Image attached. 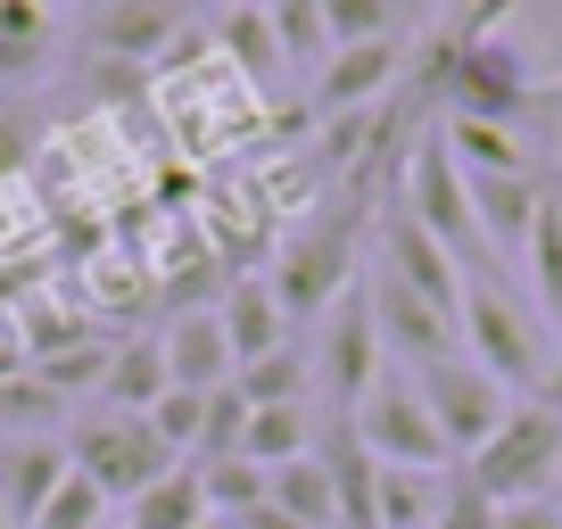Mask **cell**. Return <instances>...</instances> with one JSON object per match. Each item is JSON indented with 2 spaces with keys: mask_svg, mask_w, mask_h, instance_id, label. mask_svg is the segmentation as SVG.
I'll return each instance as SVG.
<instances>
[{
  "mask_svg": "<svg viewBox=\"0 0 562 529\" xmlns=\"http://www.w3.org/2000/svg\"><path fill=\"white\" fill-rule=\"evenodd\" d=\"M463 356H472L496 389H521V406H529L554 348H546V331L513 306V290L496 282V273H472V282H463Z\"/></svg>",
  "mask_w": 562,
  "mask_h": 529,
  "instance_id": "1",
  "label": "cell"
},
{
  "mask_svg": "<svg viewBox=\"0 0 562 529\" xmlns=\"http://www.w3.org/2000/svg\"><path fill=\"white\" fill-rule=\"evenodd\" d=\"M405 215H414L422 232L439 248H456V264H472V273H496L488 240H480V215H472V175L456 166V149H447V133H422L414 158H405ZM463 273V282H472Z\"/></svg>",
  "mask_w": 562,
  "mask_h": 529,
  "instance_id": "2",
  "label": "cell"
},
{
  "mask_svg": "<svg viewBox=\"0 0 562 529\" xmlns=\"http://www.w3.org/2000/svg\"><path fill=\"white\" fill-rule=\"evenodd\" d=\"M348 232H356V207H323L306 232L281 240V257H273L265 282H273V299H281V315H290V323H323L356 290L348 282V273H356V240H348Z\"/></svg>",
  "mask_w": 562,
  "mask_h": 529,
  "instance_id": "3",
  "label": "cell"
},
{
  "mask_svg": "<svg viewBox=\"0 0 562 529\" xmlns=\"http://www.w3.org/2000/svg\"><path fill=\"white\" fill-rule=\"evenodd\" d=\"M554 472H562V414H546V406H513L505 430L463 463V480H472L496 513L554 496Z\"/></svg>",
  "mask_w": 562,
  "mask_h": 529,
  "instance_id": "4",
  "label": "cell"
},
{
  "mask_svg": "<svg viewBox=\"0 0 562 529\" xmlns=\"http://www.w3.org/2000/svg\"><path fill=\"white\" fill-rule=\"evenodd\" d=\"M67 463L108 496V505H133L149 480L175 472V455L158 447L149 414H108V406H100V414H83V423L67 430Z\"/></svg>",
  "mask_w": 562,
  "mask_h": 529,
  "instance_id": "5",
  "label": "cell"
},
{
  "mask_svg": "<svg viewBox=\"0 0 562 529\" xmlns=\"http://www.w3.org/2000/svg\"><path fill=\"white\" fill-rule=\"evenodd\" d=\"M348 423H356V439L372 447V463H397V472H456V455H447L439 423L422 406L414 372H397V364L364 389V406H356Z\"/></svg>",
  "mask_w": 562,
  "mask_h": 529,
  "instance_id": "6",
  "label": "cell"
},
{
  "mask_svg": "<svg viewBox=\"0 0 562 529\" xmlns=\"http://www.w3.org/2000/svg\"><path fill=\"white\" fill-rule=\"evenodd\" d=\"M439 83H447V116H472V124H521L538 108V75L521 67L513 34H463L456 67Z\"/></svg>",
  "mask_w": 562,
  "mask_h": 529,
  "instance_id": "7",
  "label": "cell"
},
{
  "mask_svg": "<svg viewBox=\"0 0 562 529\" xmlns=\"http://www.w3.org/2000/svg\"><path fill=\"white\" fill-rule=\"evenodd\" d=\"M414 389H422V406H430V423H439V439H447V455H456V472L496 439V430H505V414H513V389H496L488 372L472 364V356L422 364Z\"/></svg>",
  "mask_w": 562,
  "mask_h": 529,
  "instance_id": "8",
  "label": "cell"
},
{
  "mask_svg": "<svg viewBox=\"0 0 562 529\" xmlns=\"http://www.w3.org/2000/svg\"><path fill=\"white\" fill-rule=\"evenodd\" d=\"M315 372H323V389L339 397V414H356L364 406V389L389 372V348H381V323H372V299H364V282L348 290V299L331 306V315L315 323Z\"/></svg>",
  "mask_w": 562,
  "mask_h": 529,
  "instance_id": "9",
  "label": "cell"
},
{
  "mask_svg": "<svg viewBox=\"0 0 562 529\" xmlns=\"http://www.w3.org/2000/svg\"><path fill=\"white\" fill-rule=\"evenodd\" d=\"M381 273H389V282H405L414 299H430V306H447V315H463V264H456V248H439L405 207L381 215Z\"/></svg>",
  "mask_w": 562,
  "mask_h": 529,
  "instance_id": "10",
  "label": "cell"
},
{
  "mask_svg": "<svg viewBox=\"0 0 562 529\" xmlns=\"http://www.w3.org/2000/svg\"><path fill=\"white\" fill-rule=\"evenodd\" d=\"M546 191H554L546 175H472V215H480V240H488L496 264H505L513 248L529 257V232H538Z\"/></svg>",
  "mask_w": 562,
  "mask_h": 529,
  "instance_id": "11",
  "label": "cell"
},
{
  "mask_svg": "<svg viewBox=\"0 0 562 529\" xmlns=\"http://www.w3.org/2000/svg\"><path fill=\"white\" fill-rule=\"evenodd\" d=\"M158 348H166L175 389H224V381H240V356H232L224 315H215V306H182V315L158 331Z\"/></svg>",
  "mask_w": 562,
  "mask_h": 529,
  "instance_id": "12",
  "label": "cell"
},
{
  "mask_svg": "<svg viewBox=\"0 0 562 529\" xmlns=\"http://www.w3.org/2000/svg\"><path fill=\"white\" fill-rule=\"evenodd\" d=\"M405 50L397 42H356V50H331L315 75V116H348V108H381V91L397 83Z\"/></svg>",
  "mask_w": 562,
  "mask_h": 529,
  "instance_id": "13",
  "label": "cell"
},
{
  "mask_svg": "<svg viewBox=\"0 0 562 529\" xmlns=\"http://www.w3.org/2000/svg\"><path fill=\"white\" fill-rule=\"evenodd\" d=\"M67 439H0V505H9V521H34L42 505H50V488L67 480Z\"/></svg>",
  "mask_w": 562,
  "mask_h": 529,
  "instance_id": "14",
  "label": "cell"
},
{
  "mask_svg": "<svg viewBox=\"0 0 562 529\" xmlns=\"http://www.w3.org/2000/svg\"><path fill=\"white\" fill-rule=\"evenodd\" d=\"M215 315H224V339H232V356H240V364H257V356L290 348V315H281V299H273V282H265V273L232 282Z\"/></svg>",
  "mask_w": 562,
  "mask_h": 529,
  "instance_id": "15",
  "label": "cell"
},
{
  "mask_svg": "<svg viewBox=\"0 0 562 529\" xmlns=\"http://www.w3.org/2000/svg\"><path fill=\"white\" fill-rule=\"evenodd\" d=\"M182 0H108L91 18V50L100 58H149L158 42H175Z\"/></svg>",
  "mask_w": 562,
  "mask_h": 529,
  "instance_id": "16",
  "label": "cell"
},
{
  "mask_svg": "<svg viewBox=\"0 0 562 529\" xmlns=\"http://www.w3.org/2000/svg\"><path fill=\"white\" fill-rule=\"evenodd\" d=\"M456 472H397L381 463V488H372V529H439Z\"/></svg>",
  "mask_w": 562,
  "mask_h": 529,
  "instance_id": "17",
  "label": "cell"
},
{
  "mask_svg": "<svg viewBox=\"0 0 562 529\" xmlns=\"http://www.w3.org/2000/svg\"><path fill=\"white\" fill-rule=\"evenodd\" d=\"M199 521H215L207 488H199V463H175V472L149 480L133 505H116V529H199Z\"/></svg>",
  "mask_w": 562,
  "mask_h": 529,
  "instance_id": "18",
  "label": "cell"
},
{
  "mask_svg": "<svg viewBox=\"0 0 562 529\" xmlns=\"http://www.w3.org/2000/svg\"><path fill=\"white\" fill-rule=\"evenodd\" d=\"M166 389H175V372H166V348H158V339H124V348L108 356L100 406H108V414H149Z\"/></svg>",
  "mask_w": 562,
  "mask_h": 529,
  "instance_id": "19",
  "label": "cell"
},
{
  "mask_svg": "<svg viewBox=\"0 0 562 529\" xmlns=\"http://www.w3.org/2000/svg\"><path fill=\"white\" fill-rule=\"evenodd\" d=\"M315 447H323V423H315V397H306V406H265V414H248L240 455L257 463V472H281V463L315 455Z\"/></svg>",
  "mask_w": 562,
  "mask_h": 529,
  "instance_id": "20",
  "label": "cell"
},
{
  "mask_svg": "<svg viewBox=\"0 0 562 529\" xmlns=\"http://www.w3.org/2000/svg\"><path fill=\"white\" fill-rule=\"evenodd\" d=\"M265 505L290 513L299 529H339V488H331V463H323V447H315V455H299V463H281L273 488H265Z\"/></svg>",
  "mask_w": 562,
  "mask_h": 529,
  "instance_id": "21",
  "label": "cell"
},
{
  "mask_svg": "<svg viewBox=\"0 0 562 529\" xmlns=\"http://www.w3.org/2000/svg\"><path fill=\"white\" fill-rule=\"evenodd\" d=\"M215 42H224V58L257 91H273L281 75H290V58H281V42H273V18H265V0H257V9H224V18H215Z\"/></svg>",
  "mask_w": 562,
  "mask_h": 529,
  "instance_id": "22",
  "label": "cell"
},
{
  "mask_svg": "<svg viewBox=\"0 0 562 529\" xmlns=\"http://www.w3.org/2000/svg\"><path fill=\"white\" fill-rule=\"evenodd\" d=\"M439 133H447V149H456V166H463V175H529V149H521V133H513V124H472V116H447Z\"/></svg>",
  "mask_w": 562,
  "mask_h": 529,
  "instance_id": "23",
  "label": "cell"
},
{
  "mask_svg": "<svg viewBox=\"0 0 562 529\" xmlns=\"http://www.w3.org/2000/svg\"><path fill=\"white\" fill-rule=\"evenodd\" d=\"M248 397V414H265V406H306V389H315V356L306 348H273V356H257V364H240V381H232Z\"/></svg>",
  "mask_w": 562,
  "mask_h": 529,
  "instance_id": "24",
  "label": "cell"
},
{
  "mask_svg": "<svg viewBox=\"0 0 562 529\" xmlns=\"http://www.w3.org/2000/svg\"><path fill=\"white\" fill-rule=\"evenodd\" d=\"M199 488H207V513H215V521H232V529H240L248 513L265 505L273 472H257L248 455H215V463H199Z\"/></svg>",
  "mask_w": 562,
  "mask_h": 529,
  "instance_id": "25",
  "label": "cell"
},
{
  "mask_svg": "<svg viewBox=\"0 0 562 529\" xmlns=\"http://www.w3.org/2000/svg\"><path fill=\"white\" fill-rule=\"evenodd\" d=\"M50 67V9L42 0H0V75Z\"/></svg>",
  "mask_w": 562,
  "mask_h": 529,
  "instance_id": "26",
  "label": "cell"
},
{
  "mask_svg": "<svg viewBox=\"0 0 562 529\" xmlns=\"http://www.w3.org/2000/svg\"><path fill=\"white\" fill-rule=\"evenodd\" d=\"M265 18H273V42L290 67L323 75V58H331V25H323V0H265Z\"/></svg>",
  "mask_w": 562,
  "mask_h": 529,
  "instance_id": "27",
  "label": "cell"
},
{
  "mask_svg": "<svg viewBox=\"0 0 562 529\" xmlns=\"http://www.w3.org/2000/svg\"><path fill=\"white\" fill-rule=\"evenodd\" d=\"M529 282H538V306L562 323V191H546L538 232H529Z\"/></svg>",
  "mask_w": 562,
  "mask_h": 529,
  "instance_id": "28",
  "label": "cell"
},
{
  "mask_svg": "<svg viewBox=\"0 0 562 529\" xmlns=\"http://www.w3.org/2000/svg\"><path fill=\"white\" fill-rule=\"evenodd\" d=\"M50 423H58V397L34 381V364L9 372V381H0V430H9V439H50Z\"/></svg>",
  "mask_w": 562,
  "mask_h": 529,
  "instance_id": "29",
  "label": "cell"
},
{
  "mask_svg": "<svg viewBox=\"0 0 562 529\" xmlns=\"http://www.w3.org/2000/svg\"><path fill=\"white\" fill-rule=\"evenodd\" d=\"M25 529H108V496L91 488L83 472H67V480L50 488V505H42Z\"/></svg>",
  "mask_w": 562,
  "mask_h": 529,
  "instance_id": "30",
  "label": "cell"
},
{
  "mask_svg": "<svg viewBox=\"0 0 562 529\" xmlns=\"http://www.w3.org/2000/svg\"><path fill=\"white\" fill-rule=\"evenodd\" d=\"M323 25H331V50L389 42V25H397V0H323Z\"/></svg>",
  "mask_w": 562,
  "mask_h": 529,
  "instance_id": "31",
  "label": "cell"
},
{
  "mask_svg": "<svg viewBox=\"0 0 562 529\" xmlns=\"http://www.w3.org/2000/svg\"><path fill=\"white\" fill-rule=\"evenodd\" d=\"M240 439H248V397L224 381V389H207V430H199V455H191V463L240 455Z\"/></svg>",
  "mask_w": 562,
  "mask_h": 529,
  "instance_id": "32",
  "label": "cell"
},
{
  "mask_svg": "<svg viewBox=\"0 0 562 529\" xmlns=\"http://www.w3.org/2000/svg\"><path fill=\"white\" fill-rule=\"evenodd\" d=\"M496 521H505V513H496V505H488V496H480V488H472V480H463V472H456V496H447V513H439V529H496Z\"/></svg>",
  "mask_w": 562,
  "mask_h": 529,
  "instance_id": "33",
  "label": "cell"
},
{
  "mask_svg": "<svg viewBox=\"0 0 562 529\" xmlns=\"http://www.w3.org/2000/svg\"><path fill=\"white\" fill-rule=\"evenodd\" d=\"M25 149H34V133H25V124L0 108V175H25Z\"/></svg>",
  "mask_w": 562,
  "mask_h": 529,
  "instance_id": "34",
  "label": "cell"
},
{
  "mask_svg": "<svg viewBox=\"0 0 562 529\" xmlns=\"http://www.w3.org/2000/svg\"><path fill=\"white\" fill-rule=\"evenodd\" d=\"M496 529H562V505H554V496H538V505H505Z\"/></svg>",
  "mask_w": 562,
  "mask_h": 529,
  "instance_id": "35",
  "label": "cell"
},
{
  "mask_svg": "<svg viewBox=\"0 0 562 529\" xmlns=\"http://www.w3.org/2000/svg\"><path fill=\"white\" fill-rule=\"evenodd\" d=\"M529 406H546V414H562V348L546 356V381H538V397H529Z\"/></svg>",
  "mask_w": 562,
  "mask_h": 529,
  "instance_id": "36",
  "label": "cell"
},
{
  "mask_svg": "<svg viewBox=\"0 0 562 529\" xmlns=\"http://www.w3.org/2000/svg\"><path fill=\"white\" fill-rule=\"evenodd\" d=\"M224 9H257V0H215V18H224Z\"/></svg>",
  "mask_w": 562,
  "mask_h": 529,
  "instance_id": "37",
  "label": "cell"
},
{
  "mask_svg": "<svg viewBox=\"0 0 562 529\" xmlns=\"http://www.w3.org/2000/svg\"><path fill=\"white\" fill-rule=\"evenodd\" d=\"M0 529H18V521H9V505H0Z\"/></svg>",
  "mask_w": 562,
  "mask_h": 529,
  "instance_id": "38",
  "label": "cell"
},
{
  "mask_svg": "<svg viewBox=\"0 0 562 529\" xmlns=\"http://www.w3.org/2000/svg\"><path fill=\"white\" fill-rule=\"evenodd\" d=\"M554 505H562V472H554Z\"/></svg>",
  "mask_w": 562,
  "mask_h": 529,
  "instance_id": "39",
  "label": "cell"
},
{
  "mask_svg": "<svg viewBox=\"0 0 562 529\" xmlns=\"http://www.w3.org/2000/svg\"><path fill=\"white\" fill-rule=\"evenodd\" d=\"M199 529H232V521H199Z\"/></svg>",
  "mask_w": 562,
  "mask_h": 529,
  "instance_id": "40",
  "label": "cell"
},
{
  "mask_svg": "<svg viewBox=\"0 0 562 529\" xmlns=\"http://www.w3.org/2000/svg\"><path fill=\"white\" fill-rule=\"evenodd\" d=\"M42 9H50V0H42Z\"/></svg>",
  "mask_w": 562,
  "mask_h": 529,
  "instance_id": "41",
  "label": "cell"
},
{
  "mask_svg": "<svg viewBox=\"0 0 562 529\" xmlns=\"http://www.w3.org/2000/svg\"><path fill=\"white\" fill-rule=\"evenodd\" d=\"M554 149H562V142H554Z\"/></svg>",
  "mask_w": 562,
  "mask_h": 529,
  "instance_id": "42",
  "label": "cell"
}]
</instances>
